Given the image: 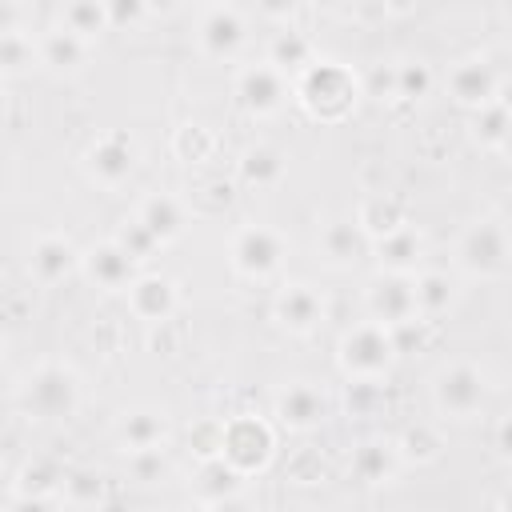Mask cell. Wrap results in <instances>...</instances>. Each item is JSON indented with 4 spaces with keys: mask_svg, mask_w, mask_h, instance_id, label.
<instances>
[{
    "mask_svg": "<svg viewBox=\"0 0 512 512\" xmlns=\"http://www.w3.org/2000/svg\"><path fill=\"white\" fill-rule=\"evenodd\" d=\"M296 96L312 116L336 120L356 104V76L348 68L332 64V60H312V64L300 68Z\"/></svg>",
    "mask_w": 512,
    "mask_h": 512,
    "instance_id": "obj_1",
    "label": "cell"
},
{
    "mask_svg": "<svg viewBox=\"0 0 512 512\" xmlns=\"http://www.w3.org/2000/svg\"><path fill=\"white\" fill-rule=\"evenodd\" d=\"M392 356H396V344H392V336H388V328L380 320L356 324L340 340V364H344V372L352 380H380L388 372Z\"/></svg>",
    "mask_w": 512,
    "mask_h": 512,
    "instance_id": "obj_2",
    "label": "cell"
},
{
    "mask_svg": "<svg viewBox=\"0 0 512 512\" xmlns=\"http://www.w3.org/2000/svg\"><path fill=\"white\" fill-rule=\"evenodd\" d=\"M24 404L40 420H60L76 408V376L60 364H40L24 384Z\"/></svg>",
    "mask_w": 512,
    "mask_h": 512,
    "instance_id": "obj_3",
    "label": "cell"
},
{
    "mask_svg": "<svg viewBox=\"0 0 512 512\" xmlns=\"http://www.w3.org/2000/svg\"><path fill=\"white\" fill-rule=\"evenodd\" d=\"M508 264V236L504 224L496 220H480L464 232L460 240V268L472 276H500Z\"/></svg>",
    "mask_w": 512,
    "mask_h": 512,
    "instance_id": "obj_4",
    "label": "cell"
},
{
    "mask_svg": "<svg viewBox=\"0 0 512 512\" xmlns=\"http://www.w3.org/2000/svg\"><path fill=\"white\" fill-rule=\"evenodd\" d=\"M280 256H284V240H280V232H272L264 224H248L232 240V264L244 276H268V272H276L280 268Z\"/></svg>",
    "mask_w": 512,
    "mask_h": 512,
    "instance_id": "obj_5",
    "label": "cell"
},
{
    "mask_svg": "<svg viewBox=\"0 0 512 512\" xmlns=\"http://www.w3.org/2000/svg\"><path fill=\"white\" fill-rule=\"evenodd\" d=\"M436 404L440 412L456 416V420H468L480 400H484V376L472 368V364H448L440 376H436Z\"/></svg>",
    "mask_w": 512,
    "mask_h": 512,
    "instance_id": "obj_6",
    "label": "cell"
},
{
    "mask_svg": "<svg viewBox=\"0 0 512 512\" xmlns=\"http://www.w3.org/2000/svg\"><path fill=\"white\" fill-rule=\"evenodd\" d=\"M236 96H240V104H244L248 112L268 116V112H276V108L284 104V96H288V76H284L276 64H252V68H244V72L236 76Z\"/></svg>",
    "mask_w": 512,
    "mask_h": 512,
    "instance_id": "obj_7",
    "label": "cell"
},
{
    "mask_svg": "<svg viewBox=\"0 0 512 512\" xmlns=\"http://www.w3.org/2000/svg\"><path fill=\"white\" fill-rule=\"evenodd\" d=\"M84 164H88V176H92V180H100V184H120V180H128L132 168H136V144H132V136H124V132H104V136L88 148Z\"/></svg>",
    "mask_w": 512,
    "mask_h": 512,
    "instance_id": "obj_8",
    "label": "cell"
},
{
    "mask_svg": "<svg viewBox=\"0 0 512 512\" xmlns=\"http://www.w3.org/2000/svg\"><path fill=\"white\" fill-rule=\"evenodd\" d=\"M368 308H372V316H376L384 328L416 320V292H412V280H404V272H388L384 280H376V284L368 288Z\"/></svg>",
    "mask_w": 512,
    "mask_h": 512,
    "instance_id": "obj_9",
    "label": "cell"
},
{
    "mask_svg": "<svg viewBox=\"0 0 512 512\" xmlns=\"http://www.w3.org/2000/svg\"><path fill=\"white\" fill-rule=\"evenodd\" d=\"M80 264H84L88 280H92L96 288H104V292H128V284L136 280V260H132L116 240H108V244L84 252Z\"/></svg>",
    "mask_w": 512,
    "mask_h": 512,
    "instance_id": "obj_10",
    "label": "cell"
},
{
    "mask_svg": "<svg viewBox=\"0 0 512 512\" xmlns=\"http://www.w3.org/2000/svg\"><path fill=\"white\" fill-rule=\"evenodd\" d=\"M324 316V300L312 284H288L280 296H276V320L292 332H312Z\"/></svg>",
    "mask_w": 512,
    "mask_h": 512,
    "instance_id": "obj_11",
    "label": "cell"
},
{
    "mask_svg": "<svg viewBox=\"0 0 512 512\" xmlns=\"http://www.w3.org/2000/svg\"><path fill=\"white\" fill-rule=\"evenodd\" d=\"M240 44H244V20L228 4H216L200 24V48L216 60H228Z\"/></svg>",
    "mask_w": 512,
    "mask_h": 512,
    "instance_id": "obj_12",
    "label": "cell"
},
{
    "mask_svg": "<svg viewBox=\"0 0 512 512\" xmlns=\"http://www.w3.org/2000/svg\"><path fill=\"white\" fill-rule=\"evenodd\" d=\"M128 304H132V312H136L140 320L164 324V320L172 316V308H176V288H172V280H164V276H136V280L128 284Z\"/></svg>",
    "mask_w": 512,
    "mask_h": 512,
    "instance_id": "obj_13",
    "label": "cell"
},
{
    "mask_svg": "<svg viewBox=\"0 0 512 512\" xmlns=\"http://www.w3.org/2000/svg\"><path fill=\"white\" fill-rule=\"evenodd\" d=\"M316 248L324 252V260H328V264L344 268V264H356V260L364 256L368 236H364V228H360L356 220H332V224H324V232H320Z\"/></svg>",
    "mask_w": 512,
    "mask_h": 512,
    "instance_id": "obj_14",
    "label": "cell"
},
{
    "mask_svg": "<svg viewBox=\"0 0 512 512\" xmlns=\"http://www.w3.org/2000/svg\"><path fill=\"white\" fill-rule=\"evenodd\" d=\"M76 264H80V256H76V248H72L64 236H44V240L32 248V260H28L32 276L44 280V284H56V280L68 276Z\"/></svg>",
    "mask_w": 512,
    "mask_h": 512,
    "instance_id": "obj_15",
    "label": "cell"
},
{
    "mask_svg": "<svg viewBox=\"0 0 512 512\" xmlns=\"http://www.w3.org/2000/svg\"><path fill=\"white\" fill-rule=\"evenodd\" d=\"M324 392L312 388V384H288L280 392V420L288 428H312L324 420Z\"/></svg>",
    "mask_w": 512,
    "mask_h": 512,
    "instance_id": "obj_16",
    "label": "cell"
},
{
    "mask_svg": "<svg viewBox=\"0 0 512 512\" xmlns=\"http://www.w3.org/2000/svg\"><path fill=\"white\" fill-rule=\"evenodd\" d=\"M36 48H40V64H48L56 72H76L84 64V56H88V40L76 36V32H68L64 24L52 28Z\"/></svg>",
    "mask_w": 512,
    "mask_h": 512,
    "instance_id": "obj_17",
    "label": "cell"
},
{
    "mask_svg": "<svg viewBox=\"0 0 512 512\" xmlns=\"http://www.w3.org/2000/svg\"><path fill=\"white\" fill-rule=\"evenodd\" d=\"M448 84H452V96H456L460 104H472V108H480V104H488V100L496 96V76H492L480 60L456 64L452 76H448Z\"/></svg>",
    "mask_w": 512,
    "mask_h": 512,
    "instance_id": "obj_18",
    "label": "cell"
},
{
    "mask_svg": "<svg viewBox=\"0 0 512 512\" xmlns=\"http://www.w3.org/2000/svg\"><path fill=\"white\" fill-rule=\"evenodd\" d=\"M136 220L164 244V240H176L184 232V204L176 196H148L136 212Z\"/></svg>",
    "mask_w": 512,
    "mask_h": 512,
    "instance_id": "obj_19",
    "label": "cell"
},
{
    "mask_svg": "<svg viewBox=\"0 0 512 512\" xmlns=\"http://www.w3.org/2000/svg\"><path fill=\"white\" fill-rule=\"evenodd\" d=\"M376 252H380V264H388V272H408V264L420 256V236H416V228L400 224V228L376 236Z\"/></svg>",
    "mask_w": 512,
    "mask_h": 512,
    "instance_id": "obj_20",
    "label": "cell"
},
{
    "mask_svg": "<svg viewBox=\"0 0 512 512\" xmlns=\"http://www.w3.org/2000/svg\"><path fill=\"white\" fill-rule=\"evenodd\" d=\"M64 28L68 32H76V36H84L88 44L108 28V8H104V0H68L64 4Z\"/></svg>",
    "mask_w": 512,
    "mask_h": 512,
    "instance_id": "obj_21",
    "label": "cell"
},
{
    "mask_svg": "<svg viewBox=\"0 0 512 512\" xmlns=\"http://www.w3.org/2000/svg\"><path fill=\"white\" fill-rule=\"evenodd\" d=\"M36 60H40V48H36L32 36H24V32H16V28H12V32H0V80L28 72Z\"/></svg>",
    "mask_w": 512,
    "mask_h": 512,
    "instance_id": "obj_22",
    "label": "cell"
},
{
    "mask_svg": "<svg viewBox=\"0 0 512 512\" xmlns=\"http://www.w3.org/2000/svg\"><path fill=\"white\" fill-rule=\"evenodd\" d=\"M164 436V416L156 412H128L124 424H120V440L128 452H144V448H156Z\"/></svg>",
    "mask_w": 512,
    "mask_h": 512,
    "instance_id": "obj_23",
    "label": "cell"
},
{
    "mask_svg": "<svg viewBox=\"0 0 512 512\" xmlns=\"http://www.w3.org/2000/svg\"><path fill=\"white\" fill-rule=\"evenodd\" d=\"M356 224L364 228V236H384V232H392V228H400V224H408V220H404V212H400L396 200L372 196V200H364V208L356 212Z\"/></svg>",
    "mask_w": 512,
    "mask_h": 512,
    "instance_id": "obj_24",
    "label": "cell"
},
{
    "mask_svg": "<svg viewBox=\"0 0 512 512\" xmlns=\"http://www.w3.org/2000/svg\"><path fill=\"white\" fill-rule=\"evenodd\" d=\"M240 176L248 184H276L284 176V156L272 148H248L240 160Z\"/></svg>",
    "mask_w": 512,
    "mask_h": 512,
    "instance_id": "obj_25",
    "label": "cell"
},
{
    "mask_svg": "<svg viewBox=\"0 0 512 512\" xmlns=\"http://www.w3.org/2000/svg\"><path fill=\"white\" fill-rule=\"evenodd\" d=\"M268 64H276L280 72L304 68V64H312V48H308V40H304L300 32H280V36L272 40V60H268Z\"/></svg>",
    "mask_w": 512,
    "mask_h": 512,
    "instance_id": "obj_26",
    "label": "cell"
},
{
    "mask_svg": "<svg viewBox=\"0 0 512 512\" xmlns=\"http://www.w3.org/2000/svg\"><path fill=\"white\" fill-rule=\"evenodd\" d=\"M412 292H416V312H440L452 300V284L440 272H424L420 280H412Z\"/></svg>",
    "mask_w": 512,
    "mask_h": 512,
    "instance_id": "obj_27",
    "label": "cell"
},
{
    "mask_svg": "<svg viewBox=\"0 0 512 512\" xmlns=\"http://www.w3.org/2000/svg\"><path fill=\"white\" fill-rule=\"evenodd\" d=\"M392 472V448L388 444H364L360 452H356V476L360 480H384Z\"/></svg>",
    "mask_w": 512,
    "mask_h": 512,
    "instance_id": "obj_28",
    "label": "cell"
},
{
    "mask_svg": "<svg viewBox=\"0 0 512 512\" xmlns=\"http://www.w3.org/2000/svg\"><path fill=\"white\" fill-rule=\"evenodd\" d=\"M116 244H120V248H124L132 260H144V256H148V252H152L160 240H156V236H152V232H148L140 220H132V224H128V228L116 236Z\"/></svg>",
    "mask_w": 512,
    "mask_h": 512,
    "instance_id": "obj_29",
    "label": "cell"
},
{
    "mask_svg": "<svg viewBox=\"0 0 512 512\" xmlns=\"http://www.w3.org/2000/svg\"><path fill=\"white\" fill-rule=\"evenodd\" d=\"M392 84H396V96H424L428 88V68L416 60V64H400L392 72Z\"/></svg>",
    "mask_w": 512,
    "mask_h": 512,
    "instance_id": "obj_30",
    "label": "cell"
},
{
    "mask_svg": "<svg viewBox=\"0 0 512 512\" xmlns=\"http://www.w3.org/2000/svg\"><path fill=\"white\" fill-rule=\"evenodd\" d=\"M480 124H484V144H504V104L500 100H488L480 104Z\"/></svg>",
    "mask_w": 512,
    "mask_h": 512,
    "instance_id": "obj_31",
    "label": "cell"
},
{
    "mask_svg": "<svg viewBox=\"0 0 512 512\" xmlns=\"http://www.w3.org/2000/svg\"><path fill=\"white\" fill-rule=\"evenodd\" d=\"M104 8H108V24H128L148 8V0H104Z\"/></svg>",
    "mask_w": 512,
    "mask_h": 512,
    "instance_id": "obj_32",
    "label": "cell"
},
{
    "mask_svg": "<svg viewBox=\"0 0 512 512\" xmlns=\"http://www.w3.org/2000/svg\"><path fill=\"white\" fill-rule=\"evenodd\" d=\"M292 4H296V0H260L264 16H276V20H280V16H288V12H292Z\"/></svg>",
    "mask_w": 512,
    "mask_h": 512,
    "instance_id": "obj_33",
    "label": "cell"
},
{
    "mask_svg": "<svg viewBox=\"0 0 512 512\" xmlns=\"http://www.w3.org/2000/svg\"><path fill=\"white\" fill-rule=\"evenodd\" d=\"M12 28H16V4L0 0V32H12Z\"/></svg>",
    "mask_w": 512,
    "mask_h": 512,
    "instance_id": "obj_34",
    "label": "cell"
},
{
    "mask_svg": "<svg viewBox=\"0 0 512 512\" xmlns=\"http://www.w3.org/2000/svg\"><path fill=\"white\" fill-rule=\"evenodd\" d=\"M380 4H384L388 12H412V8L420 4V0H380Z\"/></svg>",
    "mask_w": 512,
    "mask_h": 512,
    "instance_id": "obj_35",
    "label": "cell"
},
{
    "mask_svg": "<svg viewBox=\"0 0 512 512\" xmlns=\"http://www.w3.org/2000/svg\"><path fill=\"white\" fill-rule=\"evenodd\" d=\"M204 4H212V8H216V4H224V0H204Z\"/></svg>",
    "mask_w": 512,
    "mask_h": 512,
    "instance_id": "obj_36",
    "label": "cell"
}]
</instances>
